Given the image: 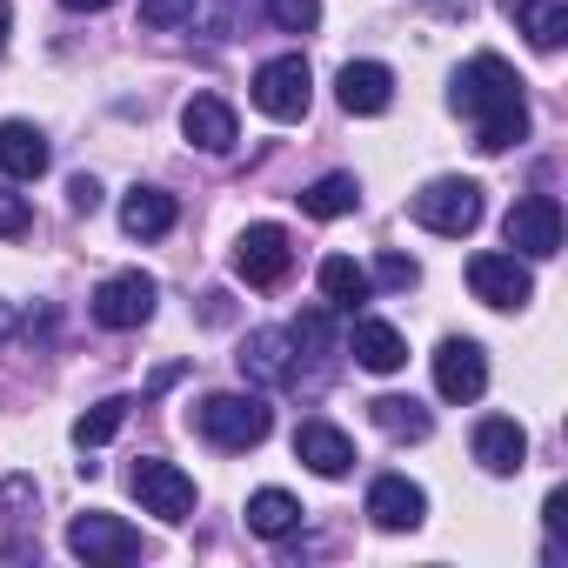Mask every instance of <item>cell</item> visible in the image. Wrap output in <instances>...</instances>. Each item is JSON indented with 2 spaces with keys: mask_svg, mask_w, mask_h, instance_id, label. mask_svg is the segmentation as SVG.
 I'll return each mask as SVG.
<instances>
[{
  "mask_svg": "<svg viewBox=\"0 0 568 568\" xmlns=\"http://www.w3.org/2000/svg\"><path fill=\"white\" fill-rule=\"evenodd\" d=\"M455 114L475 128L481 154H508L515 141H528V101H521V81L501 54H475L455 74Z\"/></svg>",
  "mask_w": 568,
  "mask_h": 568,
  "instance_id": "1",
  "label": "cell"
},
{
  "mask_svg": "<svg viewBox=\"0 0 568 568\" xmlns=\"http://www.w3.org/2000/svg\"><path fill=\"white\" fill-rule=\"evenodd\" d=\"M194 428H201L214 448L241 455V448H261V442H267L274 415H267V402H261V395H207V402L194 408Z\"/></svg>",
  "mask_w": 568,
  "mask_h": 568,
  "instance_id": "2",
  "label": "cell"
},
{
  "mask_svg": "<svg viewBox=\"0 0 568 568\" xmlns=\"http://www.w3.org/2000/svg\"><path fill=\"white\" fill-rule=\"evenodd\" d=\"M408 214H415L428 234L462 241V234H475V227H481V187H475V181H462V174H442V181H428V187L408 201Z\"/></svg>",
  "mask_w": 568,
  "mask_h": 568,
  "instance_id": "3",
  "label": "cell"
},
{
  "mask_svg": "<svg viewBox=\"0 0 568 568\" xmlns=\"http://www.w3.org/2000/svg\"><path fill=\"white\" fill-rule=\"evenodd\" d=\"M254 108L267 114V121H302L308 114V94H315V74H308V61L302 54H281V61H261L254 68Z\"/></svg>",
  "mask_w": 568,
  "mask_h": 568,
  "instance_id": "4",
  "label": "cell"
},
{
  "mask_svg": "<svg viewBox=\"0 0 568 568\" xmlns=\"http://www.w3.org/2000/svg\"><path fill=\"white\" fill-rule=\"evenodd\" d=\"M295 267V241L288 227H274V221H254L241 241H234V274L247 281V288H281Z\"/></svg>",
  "mask_w": 568,
  "mask_h": 568,
  "instance_id": "5",
  "label": "cell"
},
{
  "mask_svg": "<svg viewBox=\"0 0 568 568\" xmlns=\"http://www.w3.org/2000/svg\"><path fill=\"white\" fill-rule=\"evenodd\" d=\"M94 322H101V328H114V335L148 328V322H154V274H141V267L108 274L101 288H94Z\"/></svg>",
  "mask_w": 568,
  "mask_h": 568,
  "instance_id": "6",
  "label": "cell"
},
{
  "mask_svg": "<svg viewBox=\"0 0 568 568\" xmlns=\"http://www.w3.org/2000/svg\"><path fill=\"white\" fill-rule=\"evenodd\" d=\"M128 488H134L141 508L161 515V521H187V515H194V475H181V468L161 462V455H141V462L128 468Z\"/></svg>",
  "mask_w": 568,
  "mask_h": 568,
  "instance_id": "7",
  "label": "cell"
},
{
  "mask_svg": "<svg viewBox=\"0 0 568 568\" xmlns=\"http://www.w3.org/2000/svg\"><path fill=\"white\" fill-rule=\"evenodd\" d=\"M508 234V254H528V261H548L561 247V201L555 194H521L501 221Z\"/></svg>",
  "mask_w": 568,
  "mask_h": 568,
  "instance_id": "8",
  "label": "cell"
},
{
  "mask_svg": "<svg viewBox=\"0 0 568 568\" xmlns=\"http://www.w3.org/2000/svg\"><path fill=\"white\" fill-rule=\"evenodd\" d=\"M468 288L488 308H528L535 302V274H528L521 254H475L468 261Z\"/></svg>",
  "mask_w": 568,
  "mask_h": 568,
  "instance_id": "9",
  "label": "cell"
},
{
  "mask_svg": "<svg viewBox=\"0 0 568 568\" xmlns=\"http://www.w3.org/2000/svg\"><path fill=\"white\" fill-rule=\"evenodd\" d=\"M241 375L254 382V388H288V382H302V368H295V342H288V328H254L247 342H241Z\"/></svg>",
  "mask_w": 568,
  "mask_h": 568,
  "instance_id": "10",
  "label": "cell"
},
{
  "mask_svg": "<svg viewBox=\"0 0 568 568\" xmlns=\"http://www.w3.org/2000/svg\"><path fill=\"white\" fill-rule=\"evenodd\" d=\"M68 548L81 555V561H134L141 555V535L121 521V515H74L68 521Z\"/></svg>",
  "mask_w": 568,
  "mask_h": 568,
  "instance_id": "11",
  "label": "cell"
},
{
  "mask_svg": "<svg viewBox=\"0 0 568 568\" xmlns=\"http://www.w3.org/2000/svg\"><path fill=\"white\" fill-rule=\"evenodd\" d=\"M488 388V362L475 342H442L435 348V395L442 402H475Z\"/></svg>",
  "mask_w": 568,
  "mask_h": 568,
  "instance_id": "12",
  "label": "cell"
},
{
  "mask_svg": "<svg viewBox=\"0 0 568 568\" xmlns=\"http://www.w3.org/2000/svg\"><path fill=\"white\" fill-rule=\"evenodd\" d=\"M181 134H187L201 154H227V148L241 141V121H234V108H227L221 94H194V101L181 108Z\"/></svg>",
  "mask_w": 568,
  "mask_h": 568,
  "instance_id": "13",
  "label": "cell"
},
{
  "mask_svg": "<svg viewBox=\"0 0 568 568\" xmlns=\"http://www.w3.org/2000/svg\"><path fill=\"white\" fill-rule=\"evenodd\" d=\"M368 515H375V528H388V535H408V528H422V515H428V495H422L408 475H382V481L368 488Z\"/></svg>",
  "mask_w": 568,
  "mask_h": 568,
  "instance_id": "14",
  "label": "cell"
},
{
  "mask_svg": "<svg viewBox=\"0 0 568 568\" xmlns=\"http://www.w3.org/2000/svg\"><path fill=\"white\" fill-rule=\"evenodd\" d=\"M48 161H54V148L34 121H0V174L8 181H41Z\"/></svg>",
  "mask_w": 568,
  "mask_h": 568,
  "instance_id": "15",
  "label": "cell"
},
{
  "mask_svg": "<svg viewBox=\"0 0 568 568\" xmlns=\"http://www.w3.org/2000/svg\"><path fill=\"white\" fill-rule=\"evenodd\" d=\"M335 94H342L348 114H388L395 108V74L382 61H348L342 81H335Z\"/></svg>",
  "mask_w": 568,
  "mask_h": 568,
  "instance_id": "16",
  "label": "cell"
},
{
  "mask_svg": "<svg viewBox=\"0 0 568 568\" xmlns=\"http://www.w3.org/2000/svg\"><path fill=\"white\" fill-rule=\"evenodd\" d=\"M475 462H481L488 475H521V462H528L521 422H515V415H488V422L475 428Z\"/></svg>",
  "mask_w": 568,
  "mask_h": 568,
  "instance_id": "17",
  "label": "cell"
},
{
  "mask_svg": "<svg viewBox=\"0 0 568 568\" xmlns=\"http://www.w3.org/2000/svg\"><path fill=\"white\" fill-rule=\"evenodd\" d=\"M295 455H302L315 475H328V481H342V475L355 468V442H348L335 422H302V428H295Z\"/></svg>",
  "mask_w": 568,
  "mask_h": 568,
  "instance_id": "18",
  "label": "cell"
},
{
  "mask_svg": "<svg viewBox=\"0 0 568 568\" xmlns=\"http://www.w3.org/2000/svg\"><path fill=\"white\" fill-rule=\"evenodd\" d=\"M348 355H355L368 375H395V368L408 362V342H402V328H388V322H355Z\"/></svg>",
  "mask_w": 568,
  "mask_h": 568,
  "instance_id": "19",
  "label": "cell"
},
{
  "mask_svg": "<svg viewBox=\"0 0 568 568\" xmlns=\"http://www.w3.org/2000/svg\"><path fill=\"white\" fill-rule=\"evenodd\" d=\"M174 214H181V207H174L168 187H134V194L121 201V227H128L134 241H161V234L174 227Z\"/></svg>",
  "mask_w": 568,
  "mask_h": 568,
  "instance_id": "20",
  "label": "cell"
},
{
  "mask_svg": "<svg viewBox=\"0 0 568 568\" xmlns=\"http://www.w3.org/2000/svg\"><path fill=\"white\" fill-rule=\"evenodd\" d=\"M247 528L267 535V541L295 535V528H302V501H295L288 488H254V495H247Z\"/></svg>",
  "mask_w": 568,
  "mask_h": 568,
  "instance_id": "21",
  "label": "cell"
},
{
  "mask_svg": "<svg viewBox=\"0 0 568 568\" xmlns=\"http://www.w3.org/2000/svg\"><path fill=\"white\" fill-rule=\"evenodd\" d=\"M368 415H375V428L395 435V442H428V428H435V415H428L415 395H375Z\"/></svg>",
  "mask_w": 568,
  "mask_h": 568,
  "instance_id": "22",
  "label": "cell"
},
{
  "mask_svg": "<svg viewBox=\"0 0 568 568\" xmlns=\"http://www.w3.org/2000/svg\"><path fill=\"white\" fill-rule=\"evenodd\" d=\"M508 8H515L521 34H528L541 54H555V48L568 41V0H508Z\"/></svg>",
  "mask_w": 568,
  "mask_h": 568,
  "instance_id": "23",
  "label": "cell"
},
{
  "mask_svg": "<svg viewBox=\"0 0 568 568\" xmlns=\"http://www.w3.org/2000/svg\"><path fill=\"white\" fill-rule=\"evenodd\" d=\"M368 295H375V281H368L362 261H348V254H328L322 261V302L328 308H362Z\"/></svg>",
  "mask_w": 568,
  "mask_h": 568,
  "instance_id": "24",
  "label": "cell"
},
{
  "mask_svg": "<svg viewBox=\"0 0 568 568\" xmlns=\"http://www.w3.org/2000/svg\"><path fill=\"white\" fill-rule=\"evenodd\" d=\"M355 201H362L355 174H322V181L302 194V207H308L315 221H342V214H355Z\"/></svg>",
  "mask_w": 568,
  "mask_h": 568,
  "instance_id": "25",
  "label": "cell"
},
{
  "mask_svg": "<svg viewBox=\"0 0 568 568\" xmlns=\"http://www.w3.org/2000/svg\"><path fill=\"white\" fill-rule=\"evenodd\" d=\"M121 422H128V402H121V395H108V402H94V408L74 422V442H81V448H101V442H114V435H121Z\"/></svg>",
  "mask_w": 568,
  "mask_h": 568,
  "instance_id": "26",
  "label": "cell"
},
{
  "mask_svg": "<svg viewBox=\"0 0 568 568\" xmlns=\"http://www.w3.org/2000/svg\"><path fill=\"white\" fill-rule=\"evenodd\" d=\"M288 342L308 348V362H328V355H335V315H328V308H308V315L288 328Z\"/></svg>",
  "mask_w": 568,
  "mask_h": 568,
  "instance_id": "27",
  "label": "cell"
},
{
  "mask_svg": "<svg viewBox=\"0 0 568 568\" xmlns=\"http://www.w3.org/2000/svg\"><path fill=\"white\" fill-rule=\"evenodd\" d=\"M201 14V0H141V28L148 34H168V28H187Z\"/></svg>",
  "mask_w": 568,
  "mask_h": 568,
  "instance_id": "28",
  "label": "cell"
},
{
  "mask_svg": "<svg viewBox=\"0 0 568 568\" xmlns=\"http://www.w3.org/2000/svg\"><path fill=\"white\" fill-rule=\"evenodd\" d=\"M267 14L281 34H315L322 28V0H267Z\"/></svg>",
  "mask_w": 568,
  "mask_h": 568,
  "instance_id": "29",
  "label": "cell"
},
{
  "mask_svg": "<svg viewBox=\"0 0 568 568\" xmlns=\"http://www.w3.org/2000/svg\"><path fill=\"white\" fill-rule=\"evenodd\" d=\"M34 501H41L34 475H8V481H0V521H28V515H34Z\"/></svg>",
  "mask_w": 568,
  "mask_h": 568,
  "instance_id": "30",
  "label": "cell"
},
{
  "mask_svg": "<svg viewBox=\"0 0 568 568\" xmlns=\"http://www.w3.org/2000/svg\"><path fill=\"white\" fill-rule=\"evenodd\" d=\"M28 227H34V207H28V194L0 187V241H21Z\"/></svg>",
  "mask_w": 568,
  "mask_h": 568,
  "instance_id": "31",
  "label": "cell"
},
{
  "mask_svg": "<svg viewBox=\"0 0 568 568\" xmlns=\"http://www.w3.org/2000/svg\"><path fill=\"white\" fill-rule=\"evenodd\" d=\"M375 281H382V288H415V281H422V267H415L408 254H382V267H375Z\"/></svg>",
  "mask_w": 568,
  "mask_h": 568,
  "instance_id": "32",
  "label": "cell"
},
{
  "mask_svg": "<svg viewBox=\"0 0 568 568\" xmlns=\"http://www.w3.org/2000/svg\"><path fill=\"white\" fill-rule=\"evenodd\" d=\"M68 201H74V214H94V207H101V181H94V174H74V181H68Z\"/></svg>",
  "mask_w": 568,
  "mask_h": 568,
  "instance_id": "33",
  "label": "cell"
},
{
  "mask_svg": "<svg viewBox=\"0 0 568 568\" xmlns=\"http://www.w3.org/2000/svg\"><path fill=\"white\" fill-rule=\"evenodd\" d=\"M201 322H207V328L234 322V308H227V295H221V288H207V295H201Z\"/></svg>",
  "mask_w": 568,
  "mask_h": 568,
  "instance_id": "34",
  "label": "cell"
},
{
  "mask_svg": "<svg viewBox=\"0 0 568 568\" xmlns=\"http://www.w3.org/2000/svg\"><path fill=\"white\" fill-rule=\"evenodd\" d=\"M541 521H548V535L561 541V528H568V495H561V488L548 495V508H541Z\"/></svg>",
  "mask_w": 568,
  "mask_h": 568,
  "instance_id": "35",
  "label": "cell"
},
{
  "mask_svg": "<svg viewBox=\"0 0 568 568\" xmlns=\"http://www.w3.org/2000/svg\"><path fill=\"white\" fill-rule=\"evenodd\" d=\"M435 14H442V21H468V14H475V0H435Z\"/></svg>",
  "mask_w": 568,
  "mask_h": 568,
  "instance_id": "36",
  "label": "cell"
},
{
  "mask_svg": "<svg viewBox=\"0 0 568 568\" xmlns=\"http://www.w3.org/2000/svg\"><path fill=\"white\" fill-rule=\"evenodd\" d=\"M61 8H74V14H101V8H114V0H61Z\"/></svg>",
  "mask_w": 568,
  "mask_h": 568,
  "instance_id": "37",
  "label": "cell"
},
{
  "mask_svg": "<svg viewBox=\"0 0 568 568\" xmlns=\"http://www.w3.org/2000/svg\"><path fill=\"white\" fill-rule=\"evenodd\" d=\"M8 335H14V308H8V302H0V342H8Z\"/></svg>",
  "mask_w": 568,
  "mask_h": 568,
  "instance_id": "38",
  "label": "cell"
},
{
  "mask_svg": "<svg viewBox=\"0 0 568 568\" xmlns=\"http://www.w3.org/2000/svg\"><path fill=\"white\" fill-rule=\"evenodd\" d=\"M8 21H14V14H8V0H0V48H8Z\"/></svg>",
  "mask_w": 568,
  "mask_h": 568,
  "instance_id": "39",
  "label": "cell"
}]
</instances>
